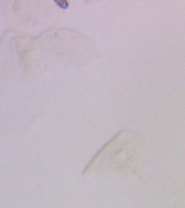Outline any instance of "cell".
I'll return each mask as SVG.
<instances>
[{"instance_id": "cell-1", "label": "cell", "mask_w": 185, "mask_h": 208, "mask_svg": "<svg viewBox=\"0 0 185 208\" xmlns=\"http://www.w3.org/2000/svg\"><path fill=\"white\" fill-rule=\"evenodd\" d=\"M54 2L57 3V5L64 10H66L69 6L68 2L66 0H57L54 1Z\"/></svg>"}]
</instances>
